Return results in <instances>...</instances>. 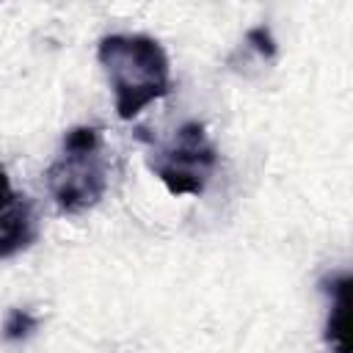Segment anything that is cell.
I'll return each instance as SVG.
<instances>
[{
    "label": "cell",
    "instance_id": "6da1fadb",
    "mask_svg": "<svg viewBox=\"0 0 353 353\" xmlns=\"http://www.w3.org/2000/svg\"><path fill=\"white\" fill-rule=\"evenodd\" d=\"M97 61L113 88L119 119H135L146 105L171 91V63L163 44L143 33H110L99 39Z\"/></svg>",
    "mask_w": 353,
    "mask_h": 353
},
{
    "label": "cell",
    "instance_id": "7a4b0ae2",
    "mask_svg": "<svg viewBox=\"0 0 353 353\" xmlns=\"http://www.w3.org/2000/svg\"><path fill=\"white\" fill-rule=\"evenodd\" d=\"M47 188L55 207L66 215L85 212L105 196L108 160L99 127L80 124L63 135L61 152L47 168Z\"/></svg>",
    "mask_w": 353,
    "mask_h": 353
},
{
    "label": "cell",
    "instance_id": "3957f363",
    "mask_svg": "<svg viewBox=\"0 0 353 353\" xmlns=\"http://www.w3.org/2000/svg\"><path fill=\"white\" fill-rule=\"evenodd\" d=\"M218 165V149L212 146L201 121H185L174 130L171 141L154 143L149 168L165 185L171 196H201Z\"/></svg>",
    "mask_w": 353,
    "mask_h": 353
},
{
    "label": "cell",
    "instance_id": "277c9868",
    "mask_svg": "<svg viewBox=\"0 0 353 353\" xmlns=\"http://www.w3.org/2000/svg\"><path fill=\"white\" fill-rule=\"evenodd\" d=\"M39 237L36 207L28 196H14L0 210V259L17 256L19 251L30 248Z\"/></svg>",
    "mask_w": 353,
    "mask_h": 353
},
{
    "label": "cell",
    "instance_id": "5b68a950",
    "mask_svg": "<svg viewBox=\"0 0 353 353\" xmlns=\"http://www.w3.org/2000/svg\"><path fill=\"white\" fill-rule=\"evenodd\" d=\"M323 290L331 295L328 317H325V342L331 353H350L347 342V320H350V273H334L323 279Z\"/></svg>",
    "mask_w": 353,
    "mask_h": 353
},
{
    "label": "cell",
    "instance_id": "8992f818",
    "mask_svg": "<svg viewBox=\"0 0 353 353\" xmlns=\"http://www.w3.org/2000/svg\"><path fill=\"white\" fill-rule=\"evenodd\" d=\"M36 331V317L28 309H11L3 323V339L6 342H22Z\"/></svg>",
    "mask_w": 353,
    "mask_h": 353
},
{
    "label": "cell",
    "instance_id": "52a82bcc",
    "mask_svg": "<svg viewBox=\"0 0 353 353\" xmlns=\"http://www.w3.org/2000/svg\"><path fill=\"white\" fill-rule=\"evenodd\" d=\"M245 41H248L262 58H273V55H276V41H273V36H270V28H265V25L251 28V30L245 33Z\"/></svg>",
    "mask_w": 353,
    "mask_h": 353
},
{
    "label": "cell",
    "instance_id": "ba28073f",
    "mask_svg": "<svg viewBox=\"0 0 353 353\" xmlns=\"http://www.w3.org/2000/svg\"><path fill=\"white\" fill-rule=\"evenodd\" d=\"M14 199V190H11V182H8V174H6V168L0 165V210L8 204Z\"/></svg>",
    "mask_w": 353,
    "mask_h": 353
}]
</instances>
